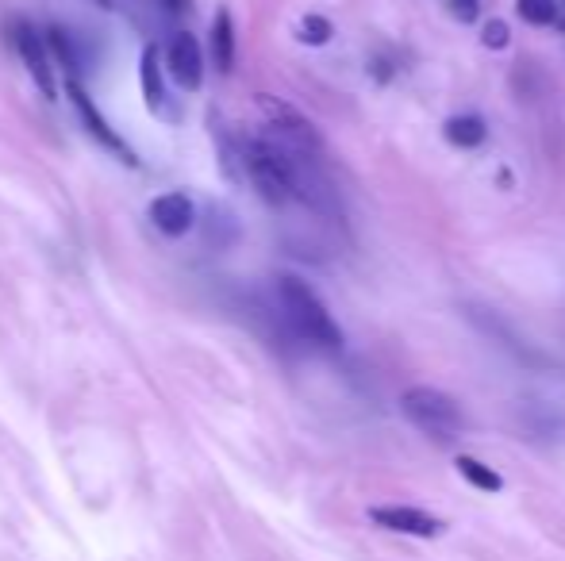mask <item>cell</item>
Returning <instances> with one entry per match:
<instances>
[{
  "mask_svg": "<svg viewBox=\"0 0 565 561\" xmlns=\"http://www.w3.org/2000/svg\"><path fill=\"white\" fill-rule=\"evenodd\" d=\"M400 408L404 415L416 423L419 431L435 435V439H454L462 431V408L439 389H427V385H416L400 396Z\"/></svg>",
  "mask_w": 565,
  "mask_h": 561,
  "instance_id": "3957f363",
  "label": "cell"
},
{
  "mask_svg": "<svg viewBox=\"0 0 565 561\" xmlns=\"http://www.w3.org/2000/svg\"><path fill=\"white\" fill-rule=\"evenodd\" d=\"M43 39H47L50 58L58 62L62 77H81V70H85V54H81V47H77L74 31H66L62 24H54V27H47Z\"/></svg>",
  "mask_w": 565,
  "mask_h": 561,
  "instance_id": "8fae6325",
  "label": "cell"
},
{
  "mask_svg": "<svg viewBox=\"0 0 565 561\" xmlns=\"http://www.w3.org/2000/svg\"><path fill=\"white\" fill-rule=\"evenodd\" d=\"M485 120L481 116H454V120H446V139L454 143V147L462 150H473L485 143Z\"/></svg>",
  "mask_w": 565,
  "mask_h": 561,
  "instance_id": "4fadbf2b",
  "label": "cell"
},
{
  "mask_svg": "<svg viewBox=\"0 0 565 561\" xmlns=\"http://www.w3.org/2000/svg\"><path fill=\"white\" fill-rule=\"evenodd\" d=\"M277 296H281L285 319L293 323V331L300 339L316 342L323 350H339V346H343L339 323L331 319V312L323 308V300L312 293L300 277H281V281H277Z\"/></svg>",
  "mask_w": 565,
  "mask_h": 561,
  "instance_id": "7a4b0ae2",
  "label": "cell"
},
{
  "mask_svg": "<svg viewBox=\"0 0 565 561\" xmlns=\"http://www.w3.org/2000/svg\"><path fill=\"white\" fill-rule=\"evenodd\" d=\"M258 104V112L266 116V123L273 127V135H281V143L293 150H320V135H316V127L308 116H300L293 104H285V100L270 97V93H258L254 97Z\"/></svg>",
  "mask_w": 565,
  "mask_h": 561,
  "instance_id": "277c9868",
  "label": "cell"
},
{
  "mask_svg": "<svg viewBox=\"0 0 565 561\" xmlns=\"http://www.w3.org/2000/svg\"><path fill=\"white\" fill-rule=\"evenodd\" d=\"M66 97L74 100V108H77V116H81V123H85V131L97 139L100 147H108L116 158H120V162H127V166H135V162H139V158L131 154V147L120 139V131L100 116V108L93 104V97H89V89H85V81H81V77H66Z\"/></svg>",
  "mask_w": 565,
  "mask_h": 561,
  "instance_id": "5b68a950",
  "label": "cell"
},
{
  "mask_svg": "<svg viewBox=\"0 0 565 561\" xmlns=\"http://www.w3.org/2000/svg\"><path fill=\"white\" fill-rule=\"evenodd\" d=\"M162 4H166V12H170V16H181V12H189V8H193V0H162Z\"/></svg>",
  "mask_w": 565,
  "mask_h": 561,
  "instance_id": "d6986e66",
  "label": "cell"
},
{
  "mask_svg": "<svg viewBox=\"0 0 565 561\" xmlns=\"http://www.w3.org/2000/svg\"><path fill=\"white\" fill-rule=\"evenodd\" d=\"M562 4H565V0H562Z\"/></svg>",
  "mask_w": 565,
  "mask_h": 561,
  "instance_id": "44dd1931",
  "label": "cell"
},
{
  "mask_svg": "<svg viewBox=\"0 0 565 561\" xmlns=\"http://www.w3.org/2000/svg\"><path fill=\"white\" fill-rule=\"evenodd\" d=\"M166 70L181 89L197 93L200 81H204V50H200L197 35H189V31L173 35L170 47H166Z\"/></svg>",
  "mask_w": 565,
  "mask_h": 561,
  "instance_id": "52a82bcc",
  "label": "cell"
},
{
  "mask_svg": "<svg viewBox=\"0 0 565 561\" xmlns=\"http://www.w3.org/2000/svg\"><path fill=\"white\" fill-rule=\"evenodd\" d=\"M450 12H454V20L473 24L477 20V0H450Z\"/></svg>",
  "mask_w": 565,
  "mask_h": 561,
  "instance_id": "ac0fdd59",
  "label": "cell"
},
{
  "mask_svg": "<svg viewBox=\"0 0 565 561\" xmlns=\"http://www.w3.org/2000/svg\"><path fill=\"white\" fill-rule=\"evenodd\" d=\"M300 150L285 147L277 139H250L243 143V166L250 185L270 204H285L296 196V158Z\"/></svg>",
  "mask_w": 565,
  "mask_h": 561,
  "instance_id": "6da1fadb",
  "label": "cell"
},
{
  "mask_svg": "<svg viewBox=\"0 0 565 561\" xmlns=\"http://www.w3.org/2000/svg\"><path fill=\"white\" fill-rule=\"evenodd\" d=\"M331 35H335V27H331L327 16H316V12H312V16L300 20V43H308V47H327Z\"/></svg>",
  "mask_w": 565,
  "mask_h": 561,
  "instance_id": "9a60e30c",
  "label": "cell"
},
{
  "mask_svg": "<svg viewBox=\"0 0 565 561\" xmlns=\"http://www.w3.org/2000/svg\"><path fill=\"white\" fill-rule=\"evenodd\" d=\"M481 43L489 50H504L512 43V27L504 24V20H489V24H481Z\"/></svg>",
  "mask_w": 565,
  "mask_h": 561,
  "instance_id": "e0dca14e",
  "label": "cell"
},
{
  "mask_svg": "<svg viewBox=\"0 0 565 561\" xmlns=\"http://www.w3.org/2000/svg\"><path fill=\"white\" fill-rule=\"evenodd\" d=\"M212 58H216L220 74L235 70V20H231L227 8H220L216 20H212Z\"/></svg>",
  "mask_w": 565,
  "mask_h": 561,
  "instance_id": "7c38bea8",
  "label": "cell"
},
{
  "mask_svg": "<svg viewBox=\"0 0 565 561\" xmlns=\"http://www.w3.org/2000/svg\"><path fill=\"white\" fill-rule=\"evenodd\" d=\"M150 220H154V227H158L162 235L181 239V235L193 231L197 212H193V200H189L185 193H162L154 204H150Z\"/></svg>",
  "mask_w": 565,
  "mask_h": 561,
  "instance_id": "9c48e42d",
  "label": "cell"
},
{
  "mask_svg": "<svg viewBox=\"0 0 565 561\" xmlns=\"http://www.w3.org/2000/svg\"><path fill=\"white\" fill-rule=\"evenodd\" d=\"M454 465H458V473L466 477L473 488H481V492H500L504 488V477L492 469V465L477 462V458H469V454H462V458H454Z\"/></svg>",
  "mask_w": 565,
  "mask_h": 561,
  "instance_id": "5bb4252c",
  "label": "cell"
},
{
  "mask_svg": "<svg viewBox=\"0 0 565 561\" xmlns=\"http://www.w3.org/2000/svg\"><path fill=\"white\" fill-rule=\"evenodd\" d=\"M93 4H97V8H112V4H116V0H93Z\"/></svg>",
  "mask_w": 565,
  "mask_h": 561,
  "instance_id": "ffe728a7",
  "label": "cell"
},
{
  "mask_svg": "<svg viewBox=\"0 0 565 561\" xmlns=\"http://www.w3.org/2000/svg\"><path fill=\"white\" fill-rule=\"evenodd\" d=\"M369 519L385 531H396V535H416V538H435L443 535V519L419 512V508H369Z\"/></svg>",
  "mask_w": 565,
  "mask_h": 561,
  "instance_id": "ba28073f",
  "label": "cell"
},
{
  "mask_svg": "<svg viewBox=\"0 0 565 561\" xmlns=\"http://www.w3.org/2000/svg\"><path fill=\"white\" fill-rule=\"evenodd\" d=\"M516 12H519V20H523V24L542 27V24H554L558 4H554V0H519Z\"/></svg>",
  "mask_w": 565,
  "mask_h": 561,
  "instance_id": "2e32d148",
  "label": "cell"
},
{
  "mask_svg": "<svg viewBox=\"0 0 565 561\" xmlns=\"http://www.w3.org/2000/svg\"><path fill=\"white\" fill-rule=\"evenodd\" d=\"M12 43H16V50H20V58H24L27 74H31V81L39 85V93L47 100H54V74H50V50H47V39L35 31V27L27 24V20H16L12 24Z\"/></svg>",
  "mask_w": 565,
  "mask_h": 561,
  "instance_id": "8992f818",
  "label": "cell"
},
{
  "mask_svg": "<svg viewBox=\"0 0 565 561\" xmlns=\"http://www.w3.org/2000/svg\"><path fill=\"white\" fill-rule=\"evenodd\" d=\"M139 85H143V100L154 116H177L170 108V93H166V77H162V58H158V47L150 43L143 47V58H139Z\"/></svg>",
  "mask_w": 565,
  "mask_h": 561,
  "instance_id": "30bf717a",
  "label": "cell"
}]
</instances>
